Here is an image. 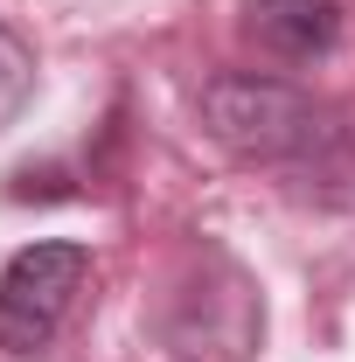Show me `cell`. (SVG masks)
<instances>
[{
  "instance_id": "5",
  "label": "cell",
  "mask_w": 355,
  "mask_h": 362,
  "mask_svg": "<svg viewBox=\"0 0 355 362\" xmlns=\"http://www.w3.org/2000/svg\"><path fill=\"white\" fill-rule=\"evenodd\" d=\"M28 98H35V49L21 42V28L0 21V133L28 112Z\"/></svg>"
},
{
  "instance_id": "1",
  "label": "cell",
  "mask_w": 355,
  "mask_h": 362,
  "mask_svg": "<svg viewBox=\"0 0 355 362\" xmlns=\"http://www.w3.org/2000/svg\"><path fill=\"white\" fill-rule=\"evenodd\" d=\"M202 133L244 168L293 175L320 202H355V133L313 90L265 77V70H223L202 84Z\"/></svg>"
},
{
  "instance_id": "4",
  "label": "cell",
  "mask_w": 355,
  "mask_h": 362,
  "mask_svg": "<svg viewBox=\"0 0 355 362\" xmlns=\"http://www.w3.org/2000/svg\"><path fill=\"white\" fill-rule=\"evenodd\" d=\"M244 35L279 63H320L342 42V0H244Z\"/></svg>"
},
{
  "instance_id": "3",
  "label": "cell",
  "mask_w": 355,
  "mask_h": 362,
  "mask_svg": "<svg viewBox=\"0 0 355 362\" xmlns=\"http://www.w3.org/2000/svg\"><path fill=\"white\" fill-rule=\"evenodd\" d=\"M84 279H91V251H84V244L49 237V244L14 251L7 272H0V349H7V356H35V349H49L56 327H63L70 307H77Z\"/></svg>"
},
{
  "instance_id": "2",
  "label": "cell",
  "mask_w": 355,
  "mask_h": 362,
  "mask_svg": "<svg viewBox=\"0 0 355 362\" xmlns=\"http://www.w3.org/2000/svg\"><path fill=\"white\" fill-rule=\"evenodd\" d=\"M195 265H202V279H188L168 300V320H161L168 356L175 362H251L258 334H265V307H258L244 265L223 258V251H202Z\"/></svg>"
}]
</instances>
